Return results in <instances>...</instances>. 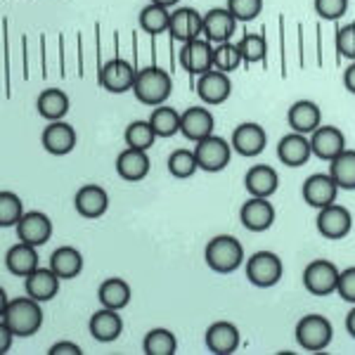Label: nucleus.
<instances>
[{
    "instance_id": "09e8293b",
    "label": "nucleus",
    "mask_w": 355,
    "mask_h": 355,
    "mask_svg": "<svg viewBox=\"0 0 355 355\" xmlns=\"http://www.w3.org/2000/svg\"><path fill=\"white\" fill-rule=\"evenodd\" d=\"M343 85H346L348 93L355 95V62L346 69V71H343Z\"/></svg>"
},
{
    "instance_id": "c85d7f7f",
    "label": "nucleus",
    "mask_w": 355,
    "mask_h": 355,
    "mask_svg": "<svg viewBox=\"0 0 355 355\" xmlns=\"http://www.w3.org/2000/svg\"><path fill=\"white\" fill-rule=\"evenodd\" d=\"M5 266L15 277H28L33 270L38 268V251L36 246L19 242L15 246H10L8 254H5Z\"/></svg>"
},
{
    "instance_id": "6e6552de",
    "label": "nucleus",
    "mask_w": 355,
    "mask_h": 355,
    "mask_svg": "<svg viewBox=\"0 0 355 355\" xmlns=\"http://www.w3.org/2000/svg\"><path fill=\"white\" fill-rule=\"evenodd\" d=\"M135 76H137L135 67L130 64L128 60L116 57V60H110V62H105V64H102V69H100V85L107 90V93L121 95V93L133 90Z\"/></svg>"
},
{
    "instance_id": "79ce46f5",
    "label": "nucleus",
    "mask_w": 355,
    "mask_h": 355,
    "mask_svg": "<svg viewBox=\"0 0 355 355\" xmlns=\"http://www.w3.org/2000/svg\"><path fill=\"white\" fill-rule=\"evenodd\" d=\"M227 10L237 21H251L261 15L263 0H227Z\"/></svg>"
},
{
    "instance_id": "a18cd8bd",
    "label": "nucleus",
    "mask_w": 355,
    "mask_h": 355,
    "mask_svg": "<svg viewBox=\"0 0 355 355\" xmlns=\"http://www.w3.org/2000/svg\"><path fill=\"white\" fill-rule=\"evenodd\" d=\"M336 294L346 303L355 306V268H346L339 272V284H336Z\"/></svg>"
},
{
    "instance_id": "473e14b6",
    "label": "nucleus",
    "mask_w": 355,
    "mask_h": 355,
    "mask_svg": "<svg viewBox=\"0 0 355 355\" xmlns=\"http://www.w3.org/2000/svg\"><path fill=\"white\" fill-rule=\"evenodd\" d=\"M329 175L336 180L339 190H355V150H343L329 162Z\"/></svg>"
},
{
    "instance_id": "f03ea898",
    "label": "nucleus",
    "mask_w": 355,
    "mask_h": 355,
    "mask_svg": "<svg viewBox=\"0 0 355 355\" xmlns=\"http://www.w3.org/2000/svg\"><path fill=\"white\" fill-rule=\"evenodd\" d=\"M171 90H173V78L168 71H164L162 67H145L137 71L135 85H133V95L137 97V102L150 107H159L168 100Z\"/></svg>"
},
{
    "instance_id": "f257e3e1",
    "label": "nucleus",
    "mask_w": 355,
    "mask_h": 355,
    "mask_svg": "<svg viewBox=\"0 0 355 355\" xmlns=\"http://www.w3.org/2000/svg\"><path fill=\"white\" fill-rule=\"evenodd\" d=\"M0 320L8 322L12 331L19 339H26V336H33L38 329L43 327V308L41 301L31 299V296H19V299L8 301V306H3V313H0Z\"/></svg>"
},
{
    "instance_id": "f3484780",
    "label": "nucleus",
    "mask_w": 355,
    "mask_h": 355,
    "mask_svg": "<svg viewBox=\"0 0 355 355\" xmlns=\"http://www.w3.org/2000/svg\"><path fill=\"white\" fill-rule=\"evenodd\" d=\"M41 142L45 147V152L53 154V157H64L76 147V128L71 123H67L64 119L62 121H50L45 125Z\"/></svg>"
},
{
    "instance_id": "aec40b11",
    "label": "nucleus",
    "mask_w": 355,
    "mask_h": 355,
    "mask_svg": "<svg viewBox=\"0 0 355 355\" xmlns=\"http://www.w3.org/2000/svg\"><path fill=\"white\" fill-rule=\"evenodd\" d=\"M239 329L237 324L227 322V320H220V322H214L209 329H206V348H209L214 355H232L239 348Z\"/></svg>"
},
{
    "instance_id": "c9c22d12",
    "label": "nucleus",
    "mask_w": 355,
    "mask_h": 355,
    "mask_svg": "<svg viewBox=\"0 0 355 355\" xmlns=\"http://www.w3.org/2000/svg\"><path fill=\"white\" fill-rule=\"evenodd\" d=\"M150 123L157 137H173L175 133H180V112H175L173 107L159 105L150 114Z\"/></svg>"
},
{
    "instance_id": "dca6fc26",
    "label": "nucleus",
    "mask_w": 355,
    "mask_h": 355,
    "mask_svg": "<svg viewBox=\"0 0 355 355\" xmlns=\"http://www.w3.org/2000/svg\"><path fill=\"white\" fill-rule=\"evenodd\" d=\"M234 31H237V19L227 8H214L204 15V38L209 43H230Z\"/></svg>"
},
{
    "instance_id": "f8f14e48",
    "label": "nucleus",
    "mask_w": 355,
    "mask_h": 355,
    "mask_svg": "<svg viewBox=\"0 0 355 355\" xmlns=\"http://www.w3.org/2000/svg\"><path fill=\"white\" fill-rule=\"evenodd\" d=\"M171 38L178 43H190L194 38H204V15L194 8H178L171 12Z\"/></svg>"
},
{
    "instance_id": "58836bf2",
    "label": "nucleus",
    "mask_w": 355,
    "mask_h": 355,
    "mask_svg": "<svg viewBox=\"0 0 355 355\" xmlns=\"http://www.w3.org/2000/svg\"><path fill=\"white\" fill-rule=\"evenodd\" d=\"M199 171L197 157H194V150H175L168 157V173L178 178V180H185V178H192Z\"/></svg>"
},
{
    "instance_id": "a19ab883",
    "label": "nucleus",
    "mask_w": 355,
    "mask_h": 355,
    "mask_svg": "<svg viewBox=\"0 0 355 355\" xmlns=\"http://www.w3.org/2000/svg\"><path fill=\"white\" fill-rule=\"evenodd\" d=\"M242 53H239L237 43H220L214 48V67L218 69V71H225L230 73L234 69H239L242 64Z\"/></svg>"
},
{
    "instance_id": "7ed1b4c3",
    "label": "nucleus",
    "mask_w": 355,
    "mask_h": 355,
    "mask_svg": "<svg viewBox=\"0 0 355 355\" xmlns=\"http://www.w3.org/2000/svg\"><path fill=\"white\" fill-rule=\"evenodd\" d=\"M206 266L214 272L230 275L244 263V246L232 234H218L214 237L204 249Z\"/></svg>"
},
{
    "instance_id": "b1692460",
    "label": "nucleus",
    "mask_w": 355,
    "mask_h": 355,
    "mask_svg": "<svg viewBox=\"0 0 355 355\" xmlns=\"http://www.w3.org/2000/svg\"><path fill=\"white\" fill-rule=\"evenodd\" d=\"M244 187L251 197H272L279 187V173L268 164H259V166H251L244 175Z\"/></svg>"
},
{
    "instance_id": "39448f33",
    "label": "nucleus",
    "mask_w": 355,
    "mask_h": 355,
    "mask_svg": "<svg viewBox=\"0 0 355 355\" xmlns=\"http://www.w3.org/2000/svg\"><path fill=\"white\" fill-rule=\"evenodd\" d=\"M282 272H284L282 261H279V256L272 254V251H256V254L246 261V279L259 289L275 287V284L282 279Z\"/></svg>"
},
{
    "instance_id": "9d476101",
    "label": "nucleus",
    "mask_w": 355,
    "mask_h": 355,
    "mask_svg": "<svg viewBox=\"0 0 355 355\" xmlns=\"http://www.w3.org/2000/svg\"><path fill=\"white\" fill-rule=\"evenodd\" d=\"M180 67L192 76H202V73L214 69V43L206 38H194L190 43H182L180 48Z\"/></svg>"
},
{
    "instance_id": "8fccbe9b",
    "label": "nucleus",
    "mask_w": 355,
    "mask_h": 355,
    "mask_svg": "<svg viewBox=\"0 0 355 355\" xmlns=\"http://www.w3.org/2000/svg\"><path fill=\"white\" fill-rule=\"evenodd\" d=\"M346 331L355 339V306H353L351 311H348V315H346Z\"/></svg>"
},
{
    "instance_id": "1a4fd4ad",
    "label": "nucleus",
    "mask_w": 355,
    "mask_h": 355,
    "mask_svg": "<svg viewBox=\"0 0 355 355\" xmlns=\"http://www.w3.org/2000/svg\"><path fill=\"white\" fill-rule=\"evenodd\" d=\"M353 227V216L346 206L341 204H329L324 209L318 211V232L324 239H343L348 237Z\"/></svg>"
},
{
    "instance_id": "4468645a",
    "label": "nucleus",
    "mask_w": 355,
    "mask_h": 355,
    "mask_svg": "<svg viewBox=\"0 0 355 355\" xmlns=\"http://www.w3.org/2000/svg\"><path fill=\"white\" fill-rule=\"evenodd\" d=\"M15 230L19 242H26L31 246H43L53 237V220L43 211H28V214H24V218L17 223Z\"/></svg>"
},
{
    "instance_id": "f704fd0d",
    "label": "nucleus",
    "mask_w": 355,
    "mask_h": 355,
    "mask_svg": "<svg viewBox=\"0 0 355 355\" xmlns=\"http://www.w3.org/2000/svg\"><path fill=\"white\" fill-rule=\"evenodd\" d=\"M142 351L147 355H175V351H178L175 334L164 327L147 331L145 339H142Z\"/></svg>"
},
{
    "instance_id": "9b49d317",
    "label": "nucleus",
    "mask_w": 355,
    "mask_h": 355,
    "mask_svg": "<svg viewBox=\"0 0 355 355\" xmlns=\"http://www.w3.org/2000/svg\"><path fill=\"white\" fill-rule=\"evenodd\" d=\"M303 194V202L313 209H324V206L334 204L336 202V194H339V185L329 173H315L311 178H306L301 187Z\"/></svg>"
},
{
    "instance_id": "cd10ccee",
    "label": "nucleus",
    "mask_w": 355,
    "mask_h": 355,
    "mask_svg": "<svg viewBox=\"0 0 355 355\" xmlns=\"http://www.w3.org/2000/svg\"><path fill=\"white\" fill-rule=\"evenodd\" d=\"M152 164L147 152L142 150H133V147H125V152L119 154L116 159V173L128 182H140L142 178H147Z\"/></svg>"
},
{
    "instance_id": "393cba45",
    "label": "nucleus",
    "mask_w": 355,
    "mask_h": 355,
    "mask_svg": "<svg viewBox=\"0 0 355 355\" xmlns=\"http://www.w3.org/2000/svg\"><path fill=\"white\" fill-rule=\"evenodd\" d=\"M60 282L62 279L57 277V272L53 268H36L28 277H24V287H26V294L36 301H53L60 291Z\"/></svg>"
},
{
    "instance_id": "4c0bfd02",
    "label": "nucleus",
    "mask_w": 355,
    "mask_h": 355,
    "mask_svg": "<svg viewBox=\"0 0 355 355\" xmlns=\"http://www.w3.org/2000/svg\"><path fill=\"white\" fill-rule=\"evenodd\" d=\"M123 137H125V145L128 147L147 152L154 145V140H157V133H154L150 121H133L128 128H125Z\"/></svg>"
},
{
    "instance_id": "20e7f679",
    "label": "nucleus",
    "mask_w": 355,
    "mask_h": 355,
    "mask_svg": "<svg viewBox=\"0 0 355 355\" xmlns=\"http://www.w3.org/2000/svg\"><path fill=\"white\" fill-rule=\"evenodd\" d=\"M334 339V327L324 315L311 313L303 315L296 324V341L301 348H306L308 353H320L329 346Z\"/></svg>"
},
{
    "instance_id": "412c9836",
    "label": "nucleus",
    "mask_w": 355,
    "mask_h": 355,
    "mask_svg": "<svg viewBox=\"0 0 355 355\" xmlns=\"http://www.w3.org/2000/svg\"><path fill=\"white\" fill-rule=\"evenodd\" d=\"M73 206H76L78 216H83V218H102L107 214V209H110V194L100 185H83L73 197Z\"/></svg>"
},
{
    "instance_id": "423d86ee",
    "label": "nucleus",
    "mask_w": 355,
    "mask_h": 355,
    "mask_svg": "<svg viewBox=\"0 0 355 355\" xmlns=\"http://www.w3.org/2000/svg\"><path fill=\"white\" fill-rule=\"evenodd\" d=\"M194 157H197L199 171H206V173H218V171L225 168L230 164L232 157V145L227 140H223L220 135H209L204 140L194 142Z\"/></svg>"
},
{
    "instance_id": "49530a36",
    "label": "nucleus",
    "mask_w": 355,
    "mask_h": 355,
    "mask_svg": "<svg viewBox=\"0 0 355 355\" xmlns=\"http://www.w3.org/2000/svg\"><path fill=\"white\" fill-rule=\"evenodd\" d=\"M50 355H81L83 351L71 341H57L55 346H50Z\"/></svg>"
},
{
    "instance_id": "72a5a7b5",
    "label": "nucleus",
    "mask_w": 355,
    "mask_h": 355,
    "mask_svg": "<svg viewBox=\"0 0 355 355\" xmlns=\"http://www.w3.org/2000/svg\"><path fill=\"white\" fill-rule=\"evenodd\" d=\"M137 21H140V28L145 33H150V36H159V33L168 31L171 12H168V8H162V5L150 3L147 8L140 10V17H137Z\"/></svg>"
},
{
    "instance_id": "bb28decb",
    "label": "nucleus",
    "mask_w": 355,
    "mask_h": 355,
    "mask_svg": "<svg viewBox=\"0 0 355 355\" xmlns=\"http://www.w3.org/2000/svg\"><path fill=\"white\" fill-rule=\"evenodd\" d=\"M287 121L291 125L294 133H313L315 128L322 125V112L315 105L313 100H299L289 107L287 112Z\"/></svg>"
},
{
    "instance_id": "0eeeda50",
    "label": "nucleus",
    "mask_w": 355,
    "mask_h": 355,
    "mask_svg": "<svg viewBox=\"0 0 355 355\" xmlns=\"http://www.w3.org/2000/svg\"><path fill=\"white\" fill-rule=\"evenodd\" d=\"M339 272L341 270L331 261L318 259L303 270V287L311 291L313 296H329L336 291Z\"/></svg>"
},
{
    "instance_id": "37998d69",
    "label": "nucleus",
    "mask_w": 355,
    "mask_h": 355,
    "mask_svg": "<svg viewBox=\"0 0 355 355\" xmlns=\"http://www.w3.org/2000/svg\"><path fill=\"white\" fill-rule=\"evenodd\" d=\"M315 12L327 21H336L348 12V0H315Z\"/></svg>"
},
{
    "instance_id": "3c124183",
    "label": "nucleus",
    "mask_w": 355,
    "mask_h": 355,
    "mask_svg": "<svg viewBox=\"0 0 355 355\" xmlns=\"http://www.w3.org/2000/svg\"><path fill=\"white\" fill-rule=\"evenodd\" d=\"M150 3H154V5H162V8H173V5L180 3V0H150Z\"/></svg>"
},
{
    "instance_id": "ea45409f",
    "label": "nucleus",
    "mask_w": 355,
    "mask_h": 355,
    "mask_svg": "<svg viewBox=\"0 0 355 355\" xmlns=\"http://www.w3.org/2000/svg\"><path fill=\"white\" fill-rule=\"evenodd\" d=\"M239 53H242V60L246 64H256V62H263L268 55V45L266 38L261 33H246L242 41L237 43Z\"/></svg>"
},
{
    "instance_id": "de8ad7c7",
    "label": "nucleus",
    "mask_w": 355,
    "mask_h": 355,
    "mask_svg": "<svg viewBox=\"0 0 355 355\" xmlns=\"http://www.w3.org/2000/svg\"><path fill=\"white\" fill-rule=\"evenodd\" d=\"M15 336H17V334L12 331V327H10L8 322H3V320H0V351L8 353L10 348H12Z\"/></svg>"
},
{
    "instance_id": "ddd939ff",
    "label": "nucleus",
    "mask_w": 355,
    "mask_h": 355,
    "mask_svg": "<svg viewBox=\"0 0 355 355\" xmlns=\"http://www.w3.org/2000/svg\"><path fill=\"white\" fill-rule=\"evenodd\" d=\"M197 95L202 97L204 105H223L232 95V81L225 71L211 69V71L197 76Z\"/></svg>"
},
{
    "instance_id": "6ab92c4d",
    "label": "nucleus",
    "mask_w": 355,
    "mask_h": 355,
    "mask_svg": "<svg viewBox=\"0 0 355 355\" xmlns=\"http://www.w3.org/2000/svg\"><path fill=\"white\" fill-rule=\"evenodd\" d=\"M239 220L246 230L251 232H266L275 223V206L263 197H251L249 202L239 209Z\"/></svg>"
},
{
    "instance_id": "a211bd4d",
    "label": "nucleus",
    "mask_w": 355,
    "mask_h": 355,
    "mask_svg": "<svg viewBox=\"0 0 355 355\" xmlns=\"http://www.w3.org/2000/svg\"><path fill=\"white\" fill-rule=\"evenodd\" d=\"M268 145V133L261 123H254V121H246V123H239L232 133V150L242 157H256L266 150Z\"/></svg>"
},
{
    "instance_id": "4be33fe9",
    "label": "nucleus",
    "mask_w": 355,
    "mask_h": 355,
    "mask_svg": "<svg viewBox=\"0 0 355 355\" xmlns=\"http://www.w3.org/2000/svg\"><path fill=\"white\" fill-rule=\"evenodd\" d=\"M313 150H311V137L303 133H289L279 140L277 145V159L289 168H299L311 162Z\"/></svg>"
},
{
    "instance_id": "7c9ffc66",
    "label": "nucleus",
    "mask_w": 355,
    "mask_h": 355,
    "mask_svg": "<svg viewBox=\"0 0 355 355\" xmlns=\"http://www.w3.org/2000/svg\"><path fill=\"white\" fill-rule=\"evenodd\" d=\"M50 268L57 272L60 279H73L78 277L83 270V256L78 249L73 246H60V249L53 251L50 256Z\"/></svg>"
},
{
    "instance_id": "5701e85b",
    "label": "nucleus",
    "mask_w": 355,
    "mask_h": 355,
    "mask_svg": "<svg viewBox=\"0 0 355 355\" xmlns=\"http://www.w3.org/2000/svg\"><path fill=\"white\" fill-rule=\"evenodd\" d=\"M214 125L216 119L206 107H190V110L180 114V133L192 142L214 135Z\"/></svg>"
},
{
    "instance_id": "c03bdc74",
    "label": "nucleus",
    "mask_w": 355,
    "mask_h": 355,
    "mask_svg": "<svg viewBox=\"0 0 355 355\" xmlns=\"http://www.w3.org/2000/svg\"><path fill=\"white\" fill-rule=\"evenodd\" d=\"M336 53L355 62V21L336 31Z\"/></svg>"
},
{
    "instance_id": "a878e982",
    "label": "nucleus",
    "mask_w": 355,
    "mask_h": 355,
    "mask_svg": "<svg viewBox=\"0 0 355 355\" xmlns=\"http://www.w3.org/2000/svg\"><path fill=\"white\" fill-rule=\"evenodd\" d=\"M88 329H90V336L100 343H112L121 336L123 331V320L119 311H112V308H102V311L93 313L88 322Z\"/></svg>"
},
{
    "instance_id": "c756f323",
    "label": "nucleus",
    "mask_w": 355,
    "mask_h": 355,
    "mask_svg": "<svg viewBox=\"0 0 355 355\" xmlns=\"http://www.w3.org/2000/svg\"><path fill=\"white\" fill-rule=\"evenodd\" d=\"M69 107H71V100H69V95L60 88L43 90L36 100L38 114H41L43 119H48V121H62L69 114Z\"/></svg>"
},
{
    "instance_id": "e433bc0d",
    "label": "nucleus",
    "mask_w": 355,
    "mask_h": 355,
    "mask_svg": "<svg viewBox=\"0 0 355 355\" xmlns=\"http://www.w3.org/2000/svg\"><path fill=\"white\" fill-rule=\"evenodd\" d=\"M24 204L15 192H0V227H17V223L24 218Z\"/></svg>"
},
{
    "instance_id": "2f4dec72",
    "label": "nucleus",
    "mask_w": 355,
    "mask_h": 355,
    "mask_svg": "<svg viewBox=\"0 0 355 355\" xmlns=\"http://www.w3.org/2000/svg\"><path fill=\"white\" fill-rule=\"evenodd\" d=\"M97 299H100L102 308H112V311H121L130 303V287L128 282L121 277H110L100 284L97 291Z\"/></svg>"
},
{
    "instance_id": "2eb2a0df",
    "label": "nucleus",
    "mask_w": 355,
    "mask_h": 355,
    "mask_svg": "<svg viewBox=\"0 0 355 355\" xmlns=\"http://www.w3.org/2000/svg\"><path fill=\"white\" fill-rule=\"evenodd\" d=\"M311 150L313 157L322 159V162H331L346 150V135L336 125H320L311 133Z\"/></svg>"
}]
</instances>
